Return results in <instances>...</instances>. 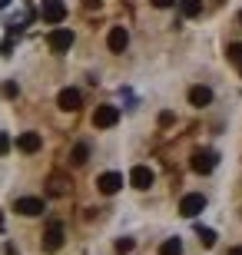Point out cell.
<instances>
[{"instance_id": "obj_11", "label": "cell", "mask_w": 242, "mask_h": 255, "mask_svg": "<svg viewBox=\"0 0 242 255\" xmlns=\"http://www.w3.org/2000/svg\"><path fill=\"white\" fill-rule=\"evenodd\" d=\"M20 212V216H27V219H33V216H40L43 212V199H37V196H23V199H17V206H13Z\"/></svg>"}, {"instance_id": "obj_16", "label": "cell", "mask_w": 242, "mask_h": 255, "mask_svg": "<svg viewBox=\"0 0 242 255\" xmlns=\"http://www.w3.org/2000/svg\"><path fill=\"white\" fill-rule=\"evenodd\" d=\"M159 255H183V239H166L159 246Z\"/></svg>"}, {"instance_id": "obj_19", "label": "cell", "mask_w": 242, "mask_h": 255, "mask_svg": "<svg viewBox=\"0 0 242 255\" xmlns=\"http://www.w3.org/2000/svg\"><path fill=\"white\" fill-rule=\"evenodd\" d=\"M116 252H120V255L133 252V239H120V242H116Z\"/></svg>"}, {"instance_id": "obj_26", "label": "cell", "mask_w": 242, "mask_h": 255, "mask_svg": "<svg viewBox=\"0 0 242 255\" xmlns=\"http://www.w3.org/2000/svg\"><path fill=\"white\" fill-rule=\"evenodd\" d=\"M239 23H242V10H239Z\"/></svg>"}, {"instance_id": "obj_7", "label": "cell", "mask_w": 242, "mask_h": 255, "mask_svg": "<svg viewBox=\"0 0 242 255\" xmlns=\"http://www.w3.org/2000/svg\"><path fill=\"white\" fill-rule=\"evenodd\" d=\"M80 103H83V96H80V90H73V86L60 90V96H56V106H60V110H66V113H76V110H80Z\"/></svg>"}, {"instance_id": "obj_27", "label": "cell", "mask_w": 242, "mask_h": 255, "mask_svg": "<svg viewBox=\"0 0 242 255\" xmlns=\"http://www.w3.org/2000/svg\"><path fill=\"white\" fill-rule=\"evenodd\" d=\"M239 73H242V63H239Z\"/></svg>"}, {"instance_id": "obj_24", "label": "cell", "mask_w": 242, "mask_h": 255, "mask_svg": "<svg viewBox=\"0 0 242 255\" xmlns=\"http://www.w3.org/2000/svg\"><path fill=\"white\" fill-rule=\"evenodd\" d=\"M83 7H90V10H93V7H100V0H83Z\"/></svg>"}, {"instance_id": "obj_8", "label": "cell", "mask_w": 242, "mask_h": 255, "mask_svg": "<svg viewBox=\"0 0 242 255\" xmlns=\"http://www.w3.org/2000/svg\"><path fill=\"white\" fill-rule=\"evenodd\" d=\"M106 47H110V53H123V50L130 47V30L126 27H113L110 37H106Z\"/></svg>"}, {"instance_id": "obj_21", "label": "cell", "mask_w": 242, "mask_h": 255, "mask_svg": "<svg viewBox=\"0 0 242 255\" xmlns=\"http://www.w3.org/2000/svg\"><path fill=\"white\" fill-rule=\"evenodd\" d=\"M7 152H10V136L0 132V156H7Z\"/></svg>"}, {"instance_id": "obj_1", "label": "cell", "mask_w": 242, "mask_h": 255, "mask_svg": "<svg viewBox=\"0 0 242 255\" xmlns=\"http://www.w3.org/2000/svg\"><path fill=\"white\" fill-rule=\"evenodd\" d=\"M73 30L70 27H56V30H50V37H47V43H50V50L53 53H66V50L73 47Z\"/></svg>"}, {"instance_id": "obj_23", "label": "cell", "mask_w": 242, "mask_h": 255, "mask_svg": "<svg viewBox=\"0 0 242 255\" xmlns=\"http://www.w3.org/2000/svg\"><path fill=\"white\" fill-rule=\"evenodd\" d=\"M176 0H153V7H159V10H166V7H173Z\"/></svg>"}, {"instance_id": "obj_5", "label": "cell", "mask_w": 242, "mask_h": 255, "mask_svg": "<svg viewBox=\"0 0 242 255\" xmlns=\"http://www.w3.org/2000/svg\"><path fill=\"white\" fill-rule=\"evenodd\" d=\"M96 189H100L103 196H116V192L123 189V172H103L100 179H96Z\"/></svg>"}, {"instance_id": "obj_10", "label": "cell", "mask_w": 242, "mask_h": 255, "mask_svg": "<svg viewBox=\"0 0 242 255\" xmlns=\"http://www.w3.org/2000/svg\"><path fill=\"white\" fill-rule=\"evenodd\" d=\"M43 20L47 23H63L66 20V7H63V0H43Z\"/></svg>"}, {"instance_id": "obj_3", "label": "cell", "mask_w": 242, "mask_h": 255, "mask_svg": "<svg viewBox=\"0 0 242 255\" xmlns=\"http://www.w3.org/2000/svg\"><path fill=\"white\" fill-rule=\"evenodd\" d=\"M216 162H219V156H216L213 149H196V152H193V172H199V176L213 172Z\"/></svg>"}, {"instance_id": "obj_22", "label": "cell", "mask_w": 242, "mask_h": 255, "mask_svg": "<svg viewBox=\"0 0 242 255\" xmlns=\"http://www.w3.org/2000/svg\"><path fill=\"white\" fill-rule=\"evenodd\" d=\"M0 93H3V96H17V83H3V86H0Z\"/></svg>"}, {"instance_id": "obj_4", "label": "cell", "mask_w": 242, "mask_h": 255, "mask_svg": "<svg viewBox=\"0 0 242 255\" xmlns=\"http://www.w3.org/2000/svg\"><path fill=\"white\" fill-rule=\"evenodd\" d=\"M120 123V110L116 106H96V113H93V126L96 129H110V126Z\"/></svg>"}, {"instance_id": "obj_25", "label": "cell", "mask_w": 242, "mask_h": 255, "mask_svg": "<svg viewBox=\"0 0 242 255\" xmlns=\"http://www.w3.org/2000/svg\"><path fill=\"white\" fill-rule=\"evenodd\" d=\"M229 255H242V246H236V249H233V252H229Z\"/></svg>"}, {"instance_id": "obj_18", "label": "cell", "mask_w": 242, "mask_h": 255, "mask_svg": "<svg viewBox=\"0 0 242 255\" xmlns=\"http://www.w3.org/2000/svg\"><path fill=\"white\" fill-rule=\"evenodd\" d=\"M196 232H199V242H203L206 249H213V246H216V232H213V229H203V226H199Z\"/></svg>"}, {"instance_id": "obj_20", "label": "cell", "mask_w": 242, "mask_h": 255, "mask_svg": "<svg viewBox=\"0 0 242 255\" xmlns=\"http://www.w3.org/2000/svg\"><path fill=\"white\" fill-rule=\"evenodd\" d=\"M229 60H233V63H242V47H239V43L229 47Z\"/></svg>"}, {"instance_id": "obj_14", "label": "cell", "mask_w": 242, "mask_h": 255, "mask_svg": "<svg viewBox=\"0 0 242 255\" xmlns=\"http://www.w3.org/2000/svg\"><path fill=\"white\" fill-rule=\"evenodd\" d=\"M86 159H90V146H86V142H76L73 149H70V162H73V166H83Z\"/></svg>"}, {"instance_id": "obj_6", "label": "cell", "mask_w": 242, "mask_h": 255, "mask_svg": "<svg viewBox=\"0 0 242 255\" xmlns=\"http://www.w3.org/2000/svg\"><path fill=\"white\" fill-rule=\"evenodd\" d=\"M60 246H63V226L60 222H50L43 229V252H56Z\"/></svg>"}, {"instance_id": "obj_15", "label": "cell", "mask_w": 242, "mask_h": 255, "mask_svg": "<svg viewBox=\"0 0 242 255\" xmlns=\"http://www.w3.org/2000/svg\"><path fill=\"white\" fill-rule=\"evenodd\" d=\"M179 10H183V17H199L203 13V0H179Z\"/></svg>"}, {"instance_id": "obj_13", "label": "cell", "mask_w": 242, "mask_h": 255, "mask_svg": "<svg viewBox=\"0 0 242 255\" xmlns=\"http://www.w3.org/2000/svg\"><path fill=\"white\" fill-rule=\"evenodd\" d=\"M189 103L193 106H209L213 103V90H209V86H193V90H189Z\"/></svg>"}, {"instance_id": "obj_12", "label": "cell", "mask_w": 242, "mask_h": 255, "mask_svg": "<svg viewBox=\"0 0 242 255\" xmlns=\"http://www.w3.org/2000/svg\"><path fill=\"white\" fill-rule=\"evenodd\" d=\"M40 146H43L40 132H20V136H17V149L20 152H37Z\"/></svg>"}, {"instance_id": "obj_2", "label": "cell", "mask_w": 242, "mask_h": 255, "mask_svg": "<svg viewBox=\"0 0 242 255\" xmlns=\"http://www.w3.org/2000/svg\"><path fill=\"white\" fill-rule=\"evenodd\" d=\"M203 209H206V196L203 192H189V196L179 199V212H183L186 219H196Z\"/></svg>"}, {"instance_id": "obj_9", "label": "cell", "mask_w": 242, "mask_h": 255, "mask_svg": "<svg viewBox=\"0 0 242 255\" xmlns=\"http://www.w3.org/2000/svg\"><path fill=\"white\" fill-rule=\"evenodd\" d=\"M153 179H156V176H153L149 166H133V169H130V186H133V189H149Z\"/></svg>"}, {"instance_id": "obj_17", "label": "cell", "mask_w": 242, "mask_h": 255, "mask_svg": "<svg viewBox=\"0 0 242 255\" xmlns=\"http://www.w3.org/2000/svg\"><path fill=\"white\" fill-rule=\"evenodd\" d=\"M66 186H70V182H66V176H50V179H47V189L53 192V196H63Z\"/></svg>"}]
</instances>
